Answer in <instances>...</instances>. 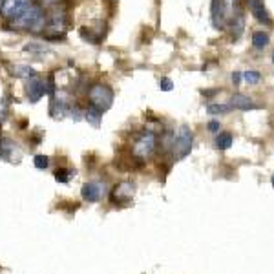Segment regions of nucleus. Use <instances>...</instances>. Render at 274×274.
<instances>
[{
    "label": "nucleus",
    "instance_id": "nucleus-17",
    "mask_svg": "<svg viewBox=\"0 0 274 274\" xmlns=\"http://www.w3.org/2000/svg\"><path fill=\"white\" fill-rule=\"evenodd\" d=\"M270 42L269 35L265 33V31H256V33H252V46H254L256 49H263L267 48Z\"/></svg>",
    "mask_w": 274,
    "mask_h": 274
},
{
    "label": "nucleus",
    "instance_id": "nucleus-8",
    "mask_svg": "<svg viewBox=\"0 0 274 274\" xmlns=\"http://www.w3.org/2000/svg\"><path fill=\"white\" fill-rule=\"evenodd\" d=\"M0 159H6L10 163H19L22 159V150L19 148V144L15 141L8 139V137H2L0 139Z\"/></svg>",
    "mask_w": 274,
    "mask_h": 274
},
{
    "label": "nucleus",
    "instance_id": "nucleus-11",
    "mask_svg": "<svg viewBox=\"0 0 274 274\" xmlns=\"http://www.w3.org/2000/svg\"><path fill=\"white\" fill-rule=\"evenodd\" d=\"M249 6H250L252 15H254V19L258 20V22H261L263 26L272 24V19L269 17V11L265 10L263 0H249Z\"/></svg>",
    "mask_w": 274,
    "mask_h": 274
},
{
    "label": "nucleus",
    "instance_id": "nucleus-24",
    "mask_svg": "<svg viewBox=\"0 0 274 274\" xmlns=\"http://www.w3.org/2000/svg\"><path fill=\"white\" fill-rule=\"evenodd\" d=\"M159 88H161L163 91H170L174 88V82L170 81L169 77H163L161 81H159Z\"/></svg>",
    "mask_w": 274,
    "mask_h": 274
},
{
    "label": "nucleus",
    "instance_id": "nucleus-26",
    "mask_svg": "<svg viewBox=\"0 0 274 274\" xmlns=\"http://www.w3.org/2000/svg\"><path fill=\"white\" fill-rule=\"evenodd\" d=\"M61 0H40V8H55V6L59 4Z\"/></svg>",
    "mask_w": 274,
    "mask_h": 274
},
{
    "label": "nucleus",
    "instance_id": "nucleus-3",
    "mask_svg": "<svg viewBox=\"0 0 274 274\" xmlns=\"http://www.w3.org/2000/svg\"><path fill=\"white\" fill-rule=\"evenodd\" d=\"M157 150V134L154 130H146L135 139L132 146V155L139 161H148Z\"/></svg>",
    "mask_w": 274,
    "mask_h": 274
},
{
    "label": "nucleus",
    "instance_id": "nucleus-1",
    "mask_svg": "<svg viewBox=\"0 0 274 274\" xmlns=\"http://www.w3.org/2000/svg\"><path fill=\"white\" fill-rule=\"evenodd\" d=\"M10 26L20 31H33V33H40L46 29V15L42 13V8L37 4L28 6L19 17L10 19Z\"/></svg>",
    "mask_w": 274,
    "mask_h": 274
},
{
    "label": "nucleus",
    "instance_id": "nucleus-22",
    "mask_svg": "<svg viewBox=\"0 0 274 274\" xmlns=\"http://www.w3.org/2000/svg\"><path fill=\"white\" fill-rule=\"evenodd\" d=\"M81 37H82L84 40H86V42H90V44H97V42H99V39H101V37L93 33L91 29H88V31H86V28L81 29Z\"/></svg>",
    "mask_w": 274,
    "mask_h": 274
},
{
    "label": "nucleus",
    "instance_id": "nucleus-7",
    "mask_svg": "<svg viewBox=\"0 0 274 274\" xmlns=\"http://www.w3.org/2000/svg\"><path fill=\"white\" fill-rule=\"evenodd\" d=\"M31 4H33L31 0H2L0 2V15L6 19H15Z\"/></svg>",
    "mask_w": 274,
    "mask_h": 274
},
{
    "label": "nucleus",
    "instance_id": "nucleus-10",
    "mask_svg": "<svg viewBox=\"0 0 274 274\" xmlns=\"http://www.w3.org/2000/svg\"><path fill=\"white\" fill-rule=\"evenodd\" d=\"M227 24L231 28L232 39L238 40L243 35V29H245V15H243V8H238L234 13L231 15V19L227 20Z\"/></svg>",
    "mask_w": 274,
    "mask_h": 274
},
{
    "label": "nucleus",
    "instance_id": "nucleus-4",
    "mask_svg": "<svg viewBox=\"0 0 274 274\" xmlns=\"http://www.w3.org/2000/svg\"><path fill=\"white\" fill-rule=\"evenodd\" d=\"M88 99H90L91 106L106 112L110 110L112 104H114V90L110 86H106V84H93L88 90Z\"/></svg>",
    "mask_w": 274,
    "mask_h": 274
},
{
    "label": "nucleus",
    "instance_id": "nucleus-2",
    "mask_svg": "<svg viewBox=\"0 0 274 274\" xmlns=\"http://www.w3.org/2000/svg\"><path fill=\"white\" fill-rule=\"evenodd\" d=\"M192 144H194V134L190 130L188 125H181L178 130L174 132L172 137V155L174 161H181V159L187 157L190 152H192Z\"/></svg>",
    "mask_w": 274,
    "mask_h": 274
},
{
    "label": "nucleus",
    "instance_id": "nucleus-25",
    "mask_svg": "<svg viewBox=\"0 0 274 274\" xmlns=\"http://www.w3.org/2000/svg\"><path fill=\"white\" fill-rule=\"evenodd\" d=\"M208 130H210L212 134H220V130H222L220 121H210V123H208Z\"/></svg>",
    "mask_w": 274,
    "mask_h": 274
},
{
    "label": "nucleus",
    "instance_id": "nucleus-27",
    "mask_svg": "<svg viewBox=\"0 0 274 274\" xmlns=\"http://www.w3.org/2000/svg\"><path fill=\"white\" fill-rule=\"evenodd\" d=\"M231 79H232V82H234V86H240L241 79H243V77H241V72H234Z\"/></svg>",
    "mask_w": 274,
    "mask_h": 274
},
{
    "label": "nucleus",
    "instance_id": "nucleus-21",
    "mask_svg": "<svg viewBox=\"0 0 274 274\" xmlns=\"http://www.w3.org/2000/svg\"><path fill=\"white\" fill-rule=\"evenodd\" d=\"M33 165H35V169L46 170L49 167V157H48V155H35Z\"/></svg>",
    "mask_w": 274,
    "mask_h": 274
},
{
    "label": "nucleus",
    "instance_id": "nucleus-6",
    "mask_svg": "<svg viewBox=\"0 0 274 274\" xmlns=\"http://www.w3.org/2000/svg\"><path fill=\"white\" fill-rule=\"evenodd\" d=\"M134 183L130 181H121L119 185H116L114 187V190L110 192V199L114 205H125V203H128L132 199V196H134Z\"/></svg>",
    "mask_w": 274,
    "mask_h": 274
},
{
    "label": "nucleus",
    "instance_id": "nucleus-16",
    "mask_svg": "<svg viewBox=\"0 0 274 274\" xmlns=\"http://www.w3.org/2000/svg\"><path fill=\"white\" fill-rule=\"evenodd\" d=\"M232 141H234V137H232L231 132H220V134L216 135L214 144H216L217 150H227L232 146Z\"/></svg>",
    "mask_w": 274,
    "mask_h": 274
},
{
    "label": "nucleus",
    "instance_id": "nucleus-20",
    "mask_svg": "<svg viewBox=\"0 0 274 274\" xmlns=\"http://www.w3.org/2000/svg\"><path fill=\"white\" fill-rule=\"evenodd\" d=\"M241 77H243L245 82H249V84H258L261 81V73L256 72V70H249V72L241 73Z\"/></svg>",
    "mask_w": 274,
    "mask_h": 274
},
{
    "label": "nucleus",
    "instance_id": "nucleus-28",
    "mask_svg": "<svg viewBox=\"0 0 274 274\" xmlns=\"http://www.w3.org/2000/svg\"><path fill=\"white\" fill-rule=\"evenodd\" d=\"M270 183H272V187H274V176H272V179H270Z\"/></svg>",
    "mask_w": 274,
    "mask_h": 274
},
{
    "label": "nucleus",
    "instance_id": "nucleus-15",
    "mask_svg": "<svg viewBox=\"0 0 274 274\" xmlns=\"http://www.w3.org/2000/svg\"><path fill=\"white\" fill-rule=\"evenodd\" d=\"M234 110L229 102H210L207 106V112L210 116H223V114H231Z\"/></svg>",
    "mask_w": 274,
    "mask_h": 274
},
{
    "label": "nucleus",
    "instance_id": "nucleus-5",
    "mask_svg": "<svg viewBox=\"0 0 274 274\" xmlns=\"http://www.w3.org/2000/svg\"><path fill=\"white\" fill-rule=\"evenodd\" d=\"M108 194L106 190V183L104 181H88L82 185L81 188V196L84 201L88 203H97L101 201L102 197Z\"/></svg>",
    "mask_w": 274,
    "mask_h": 274
},
{
    "label": "nucleus",
    "instance_id": "nucleus-19",
    "mask_svg": "<svg viewBox=\"0 0 274 274\" xmlns=\"http://www.w3.org/2000/svg\"><path fill=\"white\" fill-rule=\"evenodd\" d=\"M55 181L57 183H68L70 179L75 176V170H72V169H57L55 170Z\"/></svg>",
    "mask_w": 274,
    "mask_h": 274
},
{
    "label": "nucleus",
    "instance_id": "nucleus-12",
    "mask_svg": "<svg viewBox=\"0 0 274 274\" xmlns=\"http://www.w3.org/2000/svg\"><path fill=\"white\" fill-rule=\"evenodd\" d=\"M6 68H8L10 75H13L17 79H26L28 81L31 77H37V72L31 66H28V64H6Z\"/></svg>",
    "mask_w": 274,
    "mask_h": 274
},
{
    "label": "nucleus",
    "instance_id": "nucleus-13",
    "mask_svg": "<svg viewBox=\"0 0 274 274\" xmlns=\"http://www.w3.org/2000/svg\"><path fill=\"white\" fill-rule=\"evenodd\" d=\"M229 104L234 108V110H256V108H260L258 104H254V101L250 99V97L247 95H241V93H234V95L231 97V101H229Z\"/></svg>",
    "mask_w": 274,
    "mask_h": 274
},
{
    "label": "nucleus",
    "instance_id": "nucleus-29",
    "mask_svg": "<svg viewBox=\"0 0 274 274\" xmlns=\"http://www.w3.org/2000/svg\"><path fill=\"white\" fill-rule=\"evenodd\" d=\"M272 61H274V53H272Z\"/></svg>",
    "mask_w": 274,
    "mask_h": 274
},
{
    "label": "nucleus",
    "instance_id": "nucleus-9",
    "mask_svg": "<svg viewBox=\"0 0 274 274\" xmlns=\"http://www.w3.org/2000/svg\"><path fill=\"white\" fill-rule=\"evenodd\" d=\"M48 93L46 90V82L40 81L39 77H31L26 81V97H28L29 102H39L44 95Z\"/></svg>",
    "mask_w": 274,
    "mask_h": 274
},
{
    "label": "nucleus",
    "instance_id": "nucleus-18",
    "mask_svg": "<svg viewBox=\"0 0 274 274\" xmlns=\"http://www.w3.org/2000/svg\"><path fill=\"white\" fill-rule=\"evenodd\" d=\"M22 49H24L26 53H35V55H40V53L49 51V46H48V44H44V42H35V40H31V42L26 44Z\"/></svg>",
    "mask_w": 274,
    "mask_h": 274
},
{
    "label": "nucleus",
    "instance_id": "nucleus-14",
    "mask_svg": "<svg viewBox=\"0 0 274 274\" xmlns=\"http://www.w3.org/2000/svg\"><path fill=\"white\" fill-rule=\"evenodd\" d=\"M102 114L104 112L95 108V106H88L86 110H84V119L88 121V125H91L93 128H99L102 125Z\"/></svg>",
    "mask_w": 274,
    "mask_h": 274
},
{
    "label": "nucleus",
    "instance_id": "nucleus-23",
    "mask_svg": "<svg viewBox=\"0 0 274 274\" xmlns=\"http://www.w3.org/2000/svg\"><path fill=\"white\" fill-rule=\"evenodd\" d=\"M8 114H10V104L6 99H0V125L8 119Z\"/></svg>",
    "mask_w": 274,
    "mask_h": 274
}]
</instances>
